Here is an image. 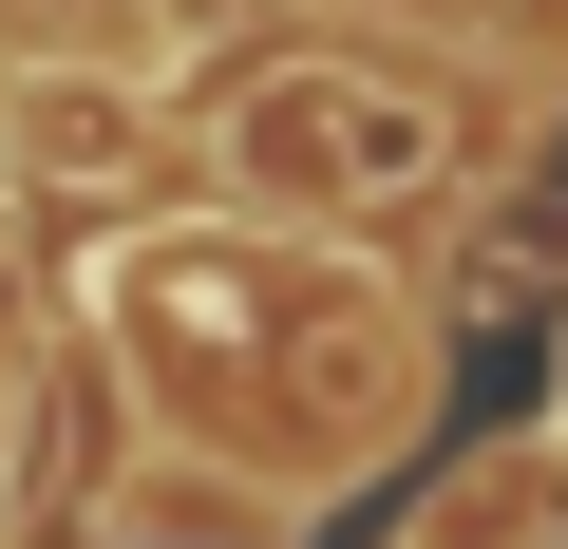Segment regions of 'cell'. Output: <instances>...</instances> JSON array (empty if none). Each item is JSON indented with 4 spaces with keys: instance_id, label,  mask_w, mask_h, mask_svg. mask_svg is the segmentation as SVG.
I'll return each instance as SVG.
<instances>
[{
    "instance_id": "obj_1",
    "label": "cell",
    "mask_w": 568,
    "mask_h": 549,
    "mask_svg": "<svg viewBox=\"0 0 568 549\" xmlns=\"http://www.w3.org/2000/svg\"><path fill=\"white\" fill-rule=\"evenodd\" d=\"M114 342L152 379V417L190 455H227L246 492H342L398 417H417V323L361 285V265L246 246V227H152L114 246Z\"/></svg>"
},
{
    "instance_id": "obj_3",
    "label": "cell",
    "mask_w": 568,
    "mask_h": 549,
    "mask_svg": "<svg viewBox=\"0 0 568 549\" xmlns=\"http://www.w3.org/2000/svg\"><path fill=\"white\" fill-rule=\"evenodd\" d=\"M133 152H152V114L114 77H20L0 95V171L20 190H133Z\"/></svg>"
},
{
    "instance_id": "obj_5",
    "label": "cell",
    "mask_w": 568,
    "mask_h": 549,
    "mask_svg": "<svg viewBox=\"0 0 568 549\" xmlns=\"http://www.w3.org/2000/svg\"><path fill=\"white\" fill-rule=\"evenodd\" d=\"M20 342H39V285H20V265H0V360H20Z\"/></svg>"
},
{
    "instance_id": "obj_4",
    "label": "cell",
    "mask_w": 568,
    "mask_h": 549,
    "mask_svg": "<svg viewBox=\"0 0 568 549\" xmlns=\"http://www.w3.org/2000/svg\"><path fill=\"white\" fill-rule=\"evenodd\" d=\"M568 530V436H493L474 474H436L417 492V530L398 549H549Z\"/></svg>"
},
{
    "instance_id": "obj_2",
    "label": "cell",
    "mask_w": 568,
    "mask_h": 549,
    "mask_svg": "<svg viewBox=\"0 0 568 549\" xmlns=\"http://www.w3.org/2000/svg\"><path fill=\"white\" fill-rule=\"evenodd\" d=\"M209 152L265 190V209H417L474 133H455V95H417V77H379V58H265L227 114H209Z\"/></svg>"
}]
</instances>
